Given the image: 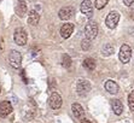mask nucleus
<instances>
[{
	"label": "nucleus",
	"instance_id": "ddd939ff",
	"mask_svg": "<svg viewBox=\"0 0 134 123\" xmlns=\"http://www.w3.org/2000/svg\"><path fill=\"white\" fill-rule=\"evenodd\" d=\"M71 110H72V114H74V116L76 117V118H79V120H83L85 118V110L80 104H77V103L72 104Z\"/></svg>",
	"mask_w": 134,
	"mask_h": 123
},
{
	"label": "nucleus",
	"instance_id": "dca6fc26",
	"mask_svg": "<svg viewBox=\"0 0 134 123\" xmlns=\"http://www.w3.org/2000/svg\"><path fill=\"white\" fill-rule=\"evenodd\" d=\"M111 106H112V110L115 112V115H121L123 112V104L120 102L119 99H115V100H112L111 102Z\"/></svg>",
	"mask_w": 134,
	"mask_h": 123
},
{
	"label": "nucleus",
	"instance_id": "2eb2a0df",
	"mask_svg": "<svg viewBox=\"0 0 134 123\" xmlns=\"http://www.w3.org/2000/svg\"><path fill=\"white\" fill-rule=\"evenodd\" d=\"M39 21H40V15H39V12H36L35 10H31L28 15V23L30 25H37Z\"/></svg>",
	"mask_w": 134,
	"mask_h": 123
},
{
	"label": "nucleus",
	"instance_id": "393cba45",
	"mask_svg": "<svg viewBox=\"0 0 134 123\" xmlns=\"http://www.w3.org/2000/svg\"><path fill=\"white\" fill-rule=\"evenodd\" d=\"M0 94H1V87H0Z\"/></svg>",
	"mask_w": 134,
	"mask_h": 123
},
{
	"label": "nucleus",
	"instance_id": "f257e3e1",
	"mask_svg": "<svg viewBox=\"0 0 134 123\" xmlns=\"http://www.w3.org/2000/svg\"><path fill=\"white\" fill-rule=\"evenodd\" d=\"M9 63L13 69H19L22 65V54L18 51L12 49L9 54Z\"/></svg>",
	"mask_w": 134,
	"mask_h": 123
},
{
	"label": "nucleus",
	"instance_id": "4be33fe9",
	"mask_svg": "<svg viewBox=\"0 0 134 123\" xmlns=\"http://www.w3.org/2000/svg\"><path fill=\"white\" fill-rule=\"evenodd\" d=\"M128 105L132 111H134V91H132L131 94L128 96Z\"/></svg>",
	"mask_w": 134,
	"mask_h": 123
},
{
	"label": "nucleus",
	"instance_id": "f3484780",
	"mask_svg": "<svg viewBox=\"0 0 134 123\" xmlns=\"http://www.w3.org/2000/svg\"><path fill=\"white\" fill-rule=\"evenodd\" d=\"M100 52H102L103 57H109V55H111L112 53L115 52V47L112 46L111 43H105V45H103Z\"/></svg>",
	"mask_w": 134,
	"mask_h": 123
},
{
	"label": "nucleus",
	"instance_id": "5701e85b",
	"mask_svg": "<svg viewBox=\"0 0 134 123\" xmlns=\"http://www.w3.org/2000/svg\"><path fill=\"white\" fill-rule=\"evenodd\" d=\"M123 1V4H125L126 6H131L132 4L134 3V0H122Z\"/></svg>",
	"mask_w": 134,
	"mask_h": 123
},
{
	"label": "nucleus",
	"instance_id": "9d476101",
	"mask_svg": "<svg viewBox=\"0 0 134 123\" xmlns=\"http://www.w3.org/2000/svg\"><path fill=\"white\" fill-rule=\"evenodd\" d=\"M74 33V24L72 23H64L60 28V35L63 39H69Z\"/></svg>",
	"mask_w": 134,
	"mask_h": 123
},
{
	"label": "nucleus",
	"instance_id": "6e6552de",
	"mask_svg": "<svg viewBox=\"0 0 134 123\" xmlns=\"http://www.w3.org/2000/svg\"><path fill=\"white\" fill-rule=\"evenodd\" d=\"M80 10L87 18H91L93 16V4L91 3V0H83L81 3Z\"/></svg>",
	"mask_w": 134,
	"mask_h": 123
},
{
	"label": "nucleus",
	"instance_id": "6ab92c4d",
	"mask_svg": "<svg viewBox=\"0 0 134 123\" xmlns=\"http://www.w3.org/2000/svg\"><path fill=\"white\" fill-rule=\"evenodd\" d=\"M62 65H63V68H65V69H69L71 66V58H70L69 54L62 55Z\"/></svg>",
	"mask_w": 134,
	"mask_h": 123
},
{
	"label": "nucleus",
	"instance_id": "a211bd4d",
	"mask_svg": "<svg viewBox=\"0 0 134 123\" xmlns=\"http://www.w3.org/2000/svg\"><path fill=\"white\" fill-rule=\"evenodd\" d=\"M82 65H83L85 69H87L90 71H93L96 69V60L93 58H86L83 60V63H82Z\"/></svg>",
	"mask_w": 134,
	"mask_h": 123
},
{
	"label": "nucleus",
	"instance_id": "20e7f679",
	"mask_svg": "<svg viewBox=\"0 0 134 123\" xmlns=\"http://www.w3.org/2000/svg\"><path fill=\"white\" fill-rule=\"evenodd\" d=\"M90 91H91V83L88 82L87 80L80 79V80L77 81V83H76V92H77L79 96L85 97L86 94L90 93Z\"/></svg>",
	"mask_w": 134,
	"mask_h": 123
},
{
	"label": "nucleus",
	"instance_id": "7ed1b4c3",
	"mask_svg": "<svg viewBox=\"0 0 134 123\" xmlns=\"http://www.w3.org/2000/svg\"><path fill=\"white\" fill-rule=\"evenodd\" d=\"M85 35L86 39L93 40L96 39V36L98 35V25L96 22H88L86 27H85Z\"/></svg>",
	"mask_w": 134,
	"mask_h": 123
},
{
	"label": "nucleus",
	"instance_id": "423d86ee",
	"mask_svg": "<svg viewBox=\"0 0 134 123\" xmlns=\"http://www.w3.org/2000/svg\"><path fill=\"white\" fill-rule=\"evenodd\" d=\"M119 57H120V60H121L122 63L127 64L128 62L131 60V57H132V49H131V47L128 46V45H122L121 48H120Z\"/></svg>",
	"mask_w": 134,
	"mask_h": 123
},
{
	"label": "nucleus",
	"instance_id": "412c9836",
	"mask_svg": "<svg viewBox=\"0 0 134 123\" xmlns=\"http://www.w3.org/2000/svg\"><path fill=\"white\" fill-rule=\"evenodd\" d=\"M81 48L83 51H88L91 48V40L90 39H83L81 42Z\"/></svg>",
	"mask_w": 134,
	"mask_h": 123
},
{
	"label": "nucleus",
	"instance_id": "aec40b11",
	"mask_svg": "<svg viewBox=\"0 0 134 123\" xmlns=\"http://www.w3.org/2000/svg\"><path fill=\"white\" fill-rule=\"evenodd\" d=\"M108 3H109V0H96L94 5H96V9L102 10V9H104V7L106 6V4Z\"/></svg>",
	"mask_w": 134,
	"mask_h": 123
},
{
	"label": "nucleus",
	"instance_id": "1a4fd4ad",
	"mask_svg": "<svg viewBox=\"0 0 134 123\" xmlns=\"http://www.w3.org/2000/svg\"><path fill=\"white\" fill-rule=\"evenodd\" d=\"M48 104L53 110H58L62 106V97L58 93H52L50 99H48Z\"/></svg>",
	"mask_w": 134,
	"mask_h": 123
},
{
	"label": "nucleus",
	"instance_id": "b1692460",
	"mask_svg": "<svg viewBox=\"0 0 134 123\" xmlns=\"http://www.w3.org/2000/svg\"><path fill=\"white\" fill-rule=\"evenodd\" d=\"M81 123H91V122H90L88 120H86V118H83V120L81 121Z\"/></svg>",
	"mask_w": 134,
	"mask_h": 123
},
{
	"label": "nucleus",
	"instance_id": "9b49d317",
	"mask_svg": "<svg viewBox=\"0 0 134 123\" xmlns=\"http://www.w3.org/2000/svg\"><path fill=\"white\" fill-rule=\"evenodd\" d=\"M11 112H12V105H11V103L7 102V100L0 103V116L6 117Z\"/></svg>",
	"mask_w": 134,
	"mask_h": 123
},
{
	"label": "nucleus",
	"instance_id": "39448f33",
	"mask_svg": "<svg viewBox=\"0 0 134 123\" xmlns=\"http://www.w3.org/2000/svg\"><path fill=\"white\" fill-rule=\"evenodd\" d=\"M119 21H120V13L117 12V11H111L109 15L106 16L105 24L108 25L110 29H114V28H116Z\"/></svg>",
	"mask_w": 134,
	"mask_h": 123
},
{
	"label": "nucleus",
	"instance_id": "f8f14e48",
	"mask_svg": "<svg viewBox=\"0 0 134 123\" xmlns=\"http://www.w3.org/2000/svg\"><path fill=\"white\" fill-rule=\"evenodd\" d=\"M16 15L18 16V17H24L27 11H28V6H27V3L23 1V0H18V3L16 5Z\"/></svg>",
	"mask_w": 134,
	"mask_h": 123
},
{
	"label": "nucleus",
	"instance_id": "f03ea898",
	"mask_svg": "<svg viewBox=\"0 0 134 123\" xmlns=\"http://www.w3.org/2000/svg\"><path fill=\"white\" fill-rule=\"evenodd\" d=\"M13 40L18 46H24L28 41V35L23 28H17L13 33Z\"/></svg>",
	"mask_w": 134,
	"mask_h": 123
},
{
	"label": "nucleus",
	"instance_id": "4468645a",
	"mask_svg": "<svg viewBox=\"0 0 134 123\" xmlns=\"http://www.w3.org/2000/svg\"><path fill=\"white\" fill-rule=\"evenodd\" d=\"M104 87H105V91H108L110 94H116V93L119 92V86H117V83L112 80L106 81Z\"/></svg>",
	"mask_w": 134,
	"mask_h": 123
},
{
	"label": "nucleus",
	"instance_id": "0eeeda50",
	"mask_svg": "<svg viewBox=\"0 0 134 123\" xmlns=\"http://www.w3.org/2000/svg\"><path fill=\"white\" fill-rule=\"evenodd\" d=\"M75 13V9L72 6H65L62 7V9L58 11V17H59L62 21H68L74 16Z\"/></svg>",
	"mask_w": 134,
	"mask_h": 123
}]
</instances>
